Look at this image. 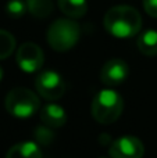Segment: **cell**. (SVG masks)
I'll return each instance as SVG.
<instances>
[{"label":"cell","mask_w":157,"mask_h":158,"mask_svg":"<svg viewBox=\"0 0 157 158\" xmlns=\"http://www.w3.org/2000/svg\"><path fill=\"white\" fill-rule=\"evenodd\" d=\"M79 25L68 18L56 19L47 31V42L56 52H68L79 40Z\"/></svg>","instance_id":"obj_3"},{"label":"cell","mask_w":157,"mask_h":158,"mask_svg":"<svg viewBox=\"0 0 157 158\" xmlns=\"http://www.w3.org/2000/svg\"><path fill=\"white\" fill-rule=\"evenodd\" d=\"M104 28L114 38H132L141 31L142 17L131 6H114L104 15Z\"/></svg>","instance_id":"obj_1"},{"label":"cell","mask_w":157,"mask_h":158,"mask_svg":"<svg viewBox=\"0 0 157 158\" xmlns=\"http://www.w3.org/2000/svg\"><path fill=\"white\" fill-rule=\"evenodd\" d=\"M17 64L18 67L27 74H33L38 72L42 68L45 61V56L42 49L36 43L27 42L21 44L19 49L17 50Z\"/></svg>","instance_id":"obj_6"},{"label":"cell","mask_w":157,"mask_h":158,"mask_svg":"<svg viewBox=\"0 0 157 158\" xmlns=\"http://www.w3.org/2000/svg\"><path fill=\"white\" fill-rule=\"evenodd\" d=\"M27 7L32 15L46 18L53 11V0H27Z\"/></svg>","instance_id":"obj_13"},{"label":"cell","mask_w":157,"mask_h":158,"mask_svg":"<svg viewBox=\"0 0 157 158\" xmlns=\"http://www.w3.org/2000/svg\"><path fill=\"white\" fill-rule=\"evenodd\" d=\"M128 74H129V68L124 60L111 58L103 65L102 71H100V81L106 86H118L125 82Z\"/></svg>","instance_id":"obj_8"},{"label":"cell","mask_w":157,"mask_h":158,"mask_svg":"<svg viewBox=\"0 0 157 158\" xmlns=\"http://www.w3.org/2000/svg\"><path fill=\"white\" fill-rule=\"evenodd\" d=\"M60 10L71 18H81L88 11L86 0H57Z\"/></svg>","instance_id":"obj_12"},{"label":"cell","mask_w":157,"mask_h":158,"mask_svg":"<svg viewBox=\"0 0 157 158\" xmlns=\"http://www.w3.org/2000/svg\"><path fill=\"white\" fill-rule=\"evenodd\" d=\"M145 11L153 18H157V0H143Z\"/></svg>","instance_id":"obj_17"},{"label":"cell","mask_w":157,"mask_h":158,"mask_svg":"<svg viewBox=\"0 0 157 158\" xmlns=\"http://www.w3.org/2000/svg\"><path fill=\"white\" fill-rule=\"evenodd\" d=\"M143 153V144L135 136L118 137L110 146L111 158H142Z\"/></svg>","instance_id":"obj_7"},{"label":"cell","mask_w":157,"mask_h":158,"mask_svg":"<svg viewBox=\"0 0 157 158\" xmlns=\"http://www.w3.org/2000/svg\"><path fill=\"white\" fill-rule=\"evenodd\" d=\"M136 44L142 54L147 56V57L157 56V31L147 29L142 32L136 40Z\"/></svg>","instance_id":"obj_11"},{"label":"cell","mask_w":157,"mask_h":158,"mask_svg":"<svg viewBox=\"0 0 157 158\" xmlns=\"http://www.w3.org/2000/svg\"><path fill=\"white\" fill-rule=\"evenodd\" d=\"M2 79H3V68L0 67V81H2Z\"/></svg>","instance_id":"obj_18"},{"label":"cell","mask_w":157,"mask_h":158,"mask_svg":"<svg viewBox=\"0 0 157 158\" xmlns=\"http://www.w3.org/2000/svg\"><path fill=\"white\" fill-rule=\"evenodd\" d=\"M40 121L49 128H60L67 122V112L58 104L49 103L40 108Z\"/></svg>","instance_id":"obj_9"},{"label":"cell","mask_w":157,"mask_h":158,"mask_svg":"<svg viewBox=\"0 0 157 158\" xmlns=\"http://www.w3.org/2000/svg\"><path fill=\"white\" fill-rule=\"evenodd\" d=\"M15 49V39L10 32L0 29V60L7 58Z\"/></svg>","instance_id":"obj_14"},{"label":"cell","mask_w":157,"mask_h":158,"mask_svg":"<svg viewBox=\"0 0 157 158\" xmlns=\"http://www.w3.org/2000/svg\"><path fill=\"white\" fill-rule=\"evenodd\" d=\"M35 135H36V139L40 143H49L50 139H52V133L49 132V126H47V128H45V126H38Z\"/></svg>","instance_id":"obj_16"},{"label":"cell","mask_w":157,"mask_h":158,"mask_svg":"<svg viewBox=\"0 0 157 158\" xmlns=\"http://www.w3.org/2000/svg\"><path fill=\"white\" fill-rule=\"evenodd\" d=\"M6 158H42V150L35 142H22L13 146Z\"/></svg>","instance_id":"obj_10"},{"label":"cell","mask_w":157,"mask_h":158,"mask_svg":"<svg viewBox=\"0 0 157 158\" xmlns=\"http://www.w3.org/2000/svg\"><path fill=\"white\" fill-rule=\"evenodd\" d=\"M124 110V100L113 89H102L92 101V115L103 125L116 122Z\"/></svg>","instance_id":"obj_2"},{"label":"cell","mask_w":157,"mask_h":158,"mask_svg":"<svg viewBox=\"0 0 157 158\" xmlns=\"http://www.w3.org/2000/svg\"><path fill=\"white\" fill-rule=\"evenodd\" d=\"M35 87L43 98L53 101L63 97L66 92V82L58 72L46 69L38 74L35 79Z\"/></svg>","instance_id":"obj_5"},{"label":"cell","mask_w":157,"mask_h":158,"mask_svg":"<svg viewBox=\"0 0 157 158\" xmlns=\"http://www.w3.org/2000/svg\"><path fill=\"white\" fill-rule=\"evenodd\" d=\"M4 104L8 114L18 119H27L40 108L39 97L32 90L25 87H15L10 90L6 96Z\"/></svg>","instance_id":"obj_4"},{"label":"cell","mask_w":157,"mask_h":158,"mask_svg":"<svg viewBox=\"0 0 157 158\" xmlns=\"http://www.w3.org/2000/svg\"><path fill=\"white\" fill-rule=\"evenodd\" d=\"M27 10H28L27 3H24L22 0H8V3L6 4V11L13 18L22 17Z\"/></svg>","instance_id":"obj_15"}]
</instances>
